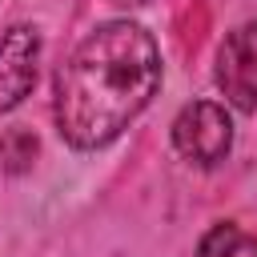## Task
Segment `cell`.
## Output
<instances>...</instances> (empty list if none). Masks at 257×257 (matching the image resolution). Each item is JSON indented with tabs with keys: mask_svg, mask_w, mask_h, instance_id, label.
<instances>
[{
	"mask_svg": "<svg viewBox=\"0 0 257 257\" xmlns=\"http://www.w3.org/2000/svg\"><path fill=\"white\" fill-rule=\"evenodd\" d=\"M157 88V40L133 20H108L56 72V128L72 149H100L141 116Z\"/></svg>",
	"mask_w": 257,
	"mask_h": 257,
	"instance_id": "cell-1",
	"label": "cell"
},
{
	"mask_svg": "<svg viewBox=\"0 0 257 257\" xmlns=\"http://www.w3.org/2000/svg\"><path fill=\"white\" fill-rule=\"evenodd\" d=\"M173 145L181 157H189L193 165L209 169L217 161H225L229 145H233V120L221 104L213 100H193L181 108V116L173 120Z\"/></svg>",
	"mask_w": 257,
	"mask_h": 257,
	"instance_id": "cell-2",
	"label": "cell"
},
{
	"mask_svg": "<svg viewBox=\"0 0 257 257\" xmlns=\"http://www.w3.org/2000/svg\"><path fill=\"white\" fill-rule=\"evenodd\" d=\"M217 84L241 112H257V20L225 36L217 52Z\"/></svg>",
	"mask_w": 257,
	"mask_h": 257,
	"instance_id": "cell-3",
	"label": "cell"
},
{
	"mask_svg": "<svg viewBox=\"0 0 257 257\" xmlns=\"http://www.w3.org/2000/svg\"><path fill=\"white\" fill-rule=\"evenodd\" d=\"M36 60H40V36L28 24H16L0 40V112L16 108L32 84H36Z\"/></svg>",
	"mask_w": 257,
	"mask_h": 257,
	"instance_id": "cell-4",
	"label": "cell"
},
{
	"mask_svg": "<svg viewBox=\"0 0 257 257\" xmlns=\"http://www.w3.org/2000/svg\"><path fill=\"white\" fill-rule=\"evenodd\" d=\"M197 257H257V237L245 233L241 225H213Z\"/></svg>",
	"mask_w": 257,
	"mask_h": 257,
	"instance_id": "cell-5",
	"label": "cell"
},
{
	"mask_svg": "<svg viewBox=\"0 0 257 257\" xmlns=\"http://www.w3.org/2000/svg\"><path fill=\"white\" fill-rule=\"evenodd\" d=\"M32 157H36V137H32L28 128H12V133L0 141V161H4L8 173H24V169L32 165Z\"/></svg>",
	"mask_w": 257,
	"mask_h": 257,
	"instance_id": "cell-6",
	"label": "cell"
},
{
	"mask_svg": "<svg viewBox=\"0 0 257 257\" xmlns=\"http://www.w3.org/2000/svg\"><path fill=\"white\" fill-rule=\"evenodd\" d=\"M116 4H133L137 8V4H149V0H116Z\"/></svg>",
	"mask_w": 257,
	"mask_h": 257,
	"instance_id": "cell-7",
	"label": "cell"
}]
</instances>
